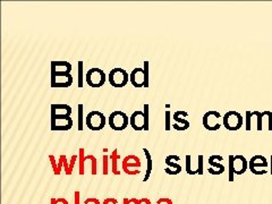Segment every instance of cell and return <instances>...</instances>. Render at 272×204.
I'll return each mask as SVG.
<instances>
[{
  "instance_id": "6da1fadb",
  "label": "cell",
  "mask_w": 272,
  "mask_h": 204,
  "mask_svg": "<svg viewBox=\"0 0 272 204\" xmlns=\"http://www.w3.org/2000/svg\"><path fill=\"white\" fill-rule=\"evenodd\" d=\"M222 125L226 129L230 130V132H235V130H238L243 127V125H244V117L238 111H227L222 117Z\"/></svg>"
},
{
  "instance_id": "7a4b0ae2",
  "label": "cell",
  "mask_w": 272,
  "mask_h": 204,
  "mask_svg": "<svg viewBox=\"0 0 272 204\" xmlns=\"http://www.w3.org/2000/svg\"><path fill=\"white\" fill-rule=\"evenodd\" d=\"M85 81L87 85L91 86L92 89H100L106 83L107 75L105 71H102L101 68L93 67L87 71L85 74Z\"/></svg>"
},
{
  "instance_id": "3957f363",
  "label": "cell",
  "mask_w": 272,
  "mask_h": 204,
  "mask_svg": "<svg viewBox=\"0 0 272 204\" xmlns=\"http://www.w3.org/2000/svg\"><path fill=\"white\" fill-rule=\"evenodd\" d=\"M129 82V74L124 68L116 67L109 72V83L116 89L125 87Z\"/></svg>"
},
{
  "instance_id": "277c9868",
  "label": "cell",
  "mask_w": 272,
  "mask_h": 204,
  "mask_svg": "<svg viewBox=\"0 0 272 204\" xmlns=\"http://www.w3.org/2000/svg\"><path fill=\"white\" fill-rule=\"evenodd\" d=\"M108 123L111 129L120 132V130L127 128V126L129 125V116L125 114L124 111L116 110L109 115Z\"/></svg>"
},
{
  "instance_id": "5b68a950",
  "label": "cell",
  "mask_w": 272,
  "mask_h": 204,
  "mask_svg": "<svg viewBox=\"0 0 272 204\" xmlns=\"http://www.w3.org/2000/svg\"><path fill=\"white\" fill-rule=\"evenodd\" d=\"M106 124H107L106 116L98 110L90 111L85 117V125L87 126V128L94 130V132L104 129Z\"/></svg>"
},
{
  "instance_id": "8992f818",
  "label": "cell",
  "mask_w": 272,
  "mask_h": 204,
  "mask_svg": "<svg viewBox=\"0 0 272 204\" xmlns=\"http://www.w3.org/2000/svg\"><path fill=\"white\" fill-rule=\"evenodd\" d=\"M220 117H221V115L219 111H217V110L207 111V113L203 115V118H202L203 127L207 130H210V132H216V130H218L221 127V125L219 123Z\"/></svg>"
},
{
  "instance_id": "52a82bcc",
  "label": "cell",
  "mask_w": 272,
  "mask_h": 204,
  "mask_svg": "<svg viewBox=\"0 0 272 204\" xmlns=\"http://www.w3.org/2000/svg\"><path fill=\"white\" fill-rule=\"evenodd\" d=\"M52 132H67L73 128L72 116H51Z\"/></svg>"
},
{
  "instance_id": "ba28073f",
  "label": "cell",
  "mask_w": 272,
  "mask_h": 204,
  "mask_svg": "<svg viewBox=\"0 0 272 204\" xmlns=\"http://www.w3.org/2000/svg\"><path fill=\"white\" fill-rule=\"evenodd\" d=\"M268 166V160L264 155L256 154L249 160V169L254 175H265L268 173V170H266Z\"/></svg>"
},
{
  "instance_id": "9c48e42d",
  "label": "cell",
  "mask_w": 272,
  "mask_h": 204,
  "mask_svg": "<svg viewBox=\"0 0 272 204\" xmlns=\"http://www.w3.org/2000/svg\"><path fill=\"white\" fill-rule=\"evenodd\" d=\"M121 167L127 175H139L141 173V160L136 155H127L124 158Z\"/></svg>"
},
{
  "instance_id": "30bf717a",
  "label": "cell",
  "mask_w": 272,
  "mask_h": 204,
  "mask_svg": "<svg viewBox=\"0 0 272 204\" xmlns=\"http://www.w3.org/2000/svg\"><path fill=\"white\" fill-rule=\"evenodd\" d=\"M73 85V75L72 74H51L52 89H66Z\"/></svg>"
},
{
  "instance_id": "8fae6325",
  "label": "cell",
  "mask_w": 272,
  "mask_h": 204,
  "mask_svg": "<svg viewBox=\"0 0 272 204\" xmlns=\"http://www.w3.org/2000/svg\"><path fill=\"white\" fill-rule=\"evenodd\" d=\"M178 161H181V158H179L178 155H175V154L168 155L166 160H164V162H166V164L168 166L166 169H164L166 174L173 175V176L181 174L182 173V166L178 163Z\"/></svg>"
},
{
  "instance_id": "7c38bea8",
  "label": "cell",
  "mask_w": 272,
  "mask_h": 204,
  "mask_svg": "<svg viewBox=\"0 0 272 204\" xmlns=\"http://www.w3.org/2000/svg\"><path fill=\"white\" fill-rule=\"evenodd\" d=\"M129 82L136 89H142L145 84L144 70L141 67H136L129 74Z\"/></svg>"
},
{
  "instance_id": "4fadbf2b",
  "label": "cell",
  "mask_w": 272,
  "mask_h": 204,
  "mask_svg": "<svg viewBox=\"0 0 272 204\" xmlns=\"http://www.w3.org/2000/svg\"><path fill=\"white\" fill-rule=\"evenodd\" d=\"M129 125L134 130H144L145 127V119H144V113L141 110H136L129 116Z\"/></svg>"
},
{
  "instance_id": "5bb4252c",
  "label": "cell",
  "mask_w": 272,
  "mask_h": 204,
  "mask_svg": "<svg viewBox=\"0 0 272 204\" xmlns=\"http://www.w3.org/2000/svg\"><path fill=\"white\" fill-rule=\"evenodd\" d=\"M51 74H72L73 65L68 61H51Z\"/></svg>"
},
{
  "instance_id": "9a60e30c",
  "label": "cell",
  "mask_w": 272,
  "mask_h": 204,
  "mask_svg": "<svg viewBox=\"0 0 272 204\" xmlns=\"http://www.w3.org/2000/svg\"><path fill=\"white\" fill-rule=\"evenodd\" d=\"M234 168L235 175H243L249 169V161L245 158V155L237 154L234 157Z\"/></svg>"
},
{
  "instance_id": "2e32d148",
  "label": "cell",
  "mask_w": 272,
  "mask_h": 204,
  "mask_svg": "<svg viewBox=\"0 0 272 204\" xmlns=\"http://www.w3.org/2000/svg\"><path fill=\"white\" fill-rule=\"evenodd\" d=\"M51 116H72L73 109L70 105L66 104H52Z\"/></svg>"
},
{
  "instance_id": "e0dca14e",
  "label": "cell",
  "mask_w": 272,
  "mask_h": 204,
  "mask_svg": "<svg viewBox=\"0 0 272 204\" xmlns=\"http://www.w3.org/2000/svg\"><path fill=\"white\" fill-rule=\"evenodd\" d=\"M173 119L175 120L173 128L178 130V132H184V130L188 129L189 126H191V123H189V121L187 120V118L181 117V116H178L177 114L173 115Z\"/></svg>"
},
{
  "instance_id": "ac0fdd59",
  "label": "cell",
  "mask_w": 272,
  "mask_h": 204,
  "mask_svg": "<svg viewBox=\"0 0 272 204\" xmlns=\"http://www.w3.org/2000/svg\"><path fill=\"white\" fill-rule=\"evenodd\" d=\"M209 164H210V168L208 169L209 174L217 176V175H221L225 173V170H226L225 166H223V164L220 162H217L216 160L209 158Z\"/></svg>"
},
{
  "instance_id": "d6986e66",
  "label": "cell",
  "mask_w": 272,
  "mask_h": 204,
  "mask_svg": "<svg viewBox=\"0 0 272 204\" xmlns=\"http://www.w3.org/2000/svg\"><path fill=\"white\" fill-rule=\"evenodd\" d=\"M143 152L145 153V159H147V172H145V176L143 179V182L145 183L149 181L150 175L152 173V157L147 148H143Z\"/></svg>"
},
{
  "instance_id": "ffe728a7",
  "label": "cell",
  "mask_w": 272,
  "mask_h": 204,
  "mask_svg": "<svg viewBox=\"0 0 272 204\" xmlns=\"http://www.w3.org/2000/svg\"><path fill=\"white\" fill-rule=\"evenodd\" d=\"M109 158L111 160V163H113V164H111V168H113V173L115 175H118V176H119L120 172L118 170V160H119L120 157H119V154H118V150L115 149L114 151H113V153H111L109 155Z\"/></svg>"
},
{
  "instance_id": "44dd1931",
  "label": "cell",
  "mask_w": 272,
  "mask_h": 204,
  "mask_svg": "<svg viewBox=\"0 0 272 204\" xmlns=\"http://www.w3.org/2000/svg\"><path fill=\"white\" fill-rule=\"evenodd\" d=\"M83 67H84V62L80 60L77 61V86L80 89H83L84 85V73H83Z\"/></svg>"
},
{
  "instance_id": "7402d4cb",
  "label": "cell",
  "mask_w": 272,
  "mask_h": 204,
  "mask_svg": "<svg viewBox=\"0 0 272 204\" xmlns=\"http://www.w3.org/2000/svg\"><path fill=\"white\" fill-rule=\"evenodd\" d=\"M83 110H84V106L82 104H79L77 106V130H83L84 127V120H83Z\"/></svg>"
},
{
  "instance_id": "603a6c76",
  "label": "cell",
  "mask_w": 272,
  "mask_h": 204,
  "mask_svg": "<svg viewBox=\"0 0 272 204\" xmlns=\"http://www.w3.org/2000/svg\"><path fill=\"white\" fill-rule=\"evenodd\" d=\"M234 157L235 155H229L228 158V181L234 182L235 178V168H234Z\"/></svg>"
},
{
  "instance_id": "cb8c5ba5",
  "label": "cell",
  "mask_w": 272,
  "mask_h": 204,
  "mask_svg": "<svg viewBox=\"0 0 272 204\" xmlns=\"http://www.w3.org/2000/svg\"><path fill=\"white\" fill-rule=\"evenodd\" d=\"M79 160H80V172L79 174L80 175H84L85 174V170H84V163L86 161V155H85V150L83 148L80 149L79 151Z\"/></svg>"
},
{
  "instance_id": "d4e9b609",
  "label": "cell",
  "mask_w": 272,
  "mask_h": 204,
  "mask_svg": "<svg viewBox=\"0 0 272 204\" xmlns=\"http://www.w3.org/2000/svg\"><path fill=\"white\" fill-rule=\"evenodd\" d=\"M143 70H144V75H145V84L144 87L148 89L150 86V62L148 60L143 61Z\"/></svg>"
},
{
  "instance_id": "484cf974",
  "label": "cell",
  "mask_w": 272,
  "mask_h": 204,
  "mask_svg": "<svg viewBox=\"0 0 272 204\" xmlns=\"http://www.w3.org/2000/svg\"><path fill=\"white\" fill-rule=\"evenodd\" d=\"M143 113H144V119H145V127H144V130H145V132H148V130H149V124H150V120H149V118H150V106H149V104H145L144 106H143Z\"/></svg>"
},
{
  "instance_id": "4316f807",
  "label": "cell",
  "mask_w": 272,
  "mask_h": 204,
  "mask_svg": "<svg viewBox=\"0 0 272 204\" xmlns=\"http://www.w3.org/2000/svg\"><path fill=\"white\" fill-rule=\"evenodd\" d=\"M253 116H255L256 118V123H257V130L261 132V130H263V116H262V113L260 111H253Z\"/></svg>"
},
{
  "instance_id": "83f0119b",
  "label": "cell",
  "mask_w": 272,
  "mask_h": 204,
  "mask_svg": "<svg viewBox=\"0 0 272 204\" xmlns=\"http://www.w3.org/2000/svg\"><path fill=\"white\" fill-rule=\"evenodd\" d=\"M86 159L90 160L91 162V174L96 175V170H98V162H96V158L94 155H86Z\"/></svg>"
},
{
  "instance_id": "f1b7e54d",
  "label": "cell",
  "mask_w": 272,
  "mask_h": 204,
  "mask_svg": "<svg viewBox=\"0 0 272 204\" xmlns=\"http://www.w3.org/2000/svg\"><path fill=\"white\" fill-rule=\"evenodd\" d=\"M186 173L188 175H196L197 172L192 166V155H186Z\"/></svg>"
},
{
  "instance_id": "f546056e",
  "label": "cell",
  "mask_w": 272,
  "mask_h": 204,
  "mask_svg": "<svg viewBox=\"0 0 272 204\" xmlns=\"http://www.w3.org/2000/svg\"><path fill=\"white\" fill-rule=\"evenodd\" d=\"M254 116L252 114V111H246L245 113V129L247 132H250L252 129V118H253Z\"/></svg>"
},
{
  "instance_id": "4dcf8cb0",
  "label": "cell",
  "mask_w": 272,
  "mask_h": 204,
  "mask_svg": "<svg viewBox=\"0 0 272 204\" xmlns=\"http://www.w3.org/2000/svg\"><path fill=\"white\" fill-rule=\"evenodd\" d=\"M172 117H173L172 113H170L169 109H167L166 113H164V128H166L167 132L172 129V121H170Z\"/></svg>"
},
{
  "instance_id": "1f68e13d",
  "label": "cell",
  "mask_w": 272,
  "mask_h": 204,
  "mask_svg": "<svg viewBox=\"0 0 272 204\" xmlns=\"http://www.w3.org/2000/svg\"><path fill=\"white\" fill-rule=\"evenodd\" d=\"M49 160H50V162H51V166H52L53 173H55V175H60L61 170L59 169V163H58V161L55 159V157H53L52 154L49 155Z\"/></svg>"
},
{
  "instance_id": "d6a6232c",
  "label": "cell",
  "mask_w": 272,
  "mask_h": 204,
  "mask_svg": "<svg viewBox=\"0 0 272 204\" xmlns=\"http://www.w3.org/2000/svg\"><path fill=\"white\" fill-rule=\"evenodd\" d=\"M262 116L268 120V130L269 132H272V113L269 110H266L262 113Z\"/></svg>"
},
{
  "instance_id": "836d02e7",
  "label": "cell",
  "mask_w": 272,
  "mask_h": 204,
  "mask_svg": "<svg viewBox=\"0 0 272 204\" xmlns=\"http://www.w3.org/2000/svg\"><path fill=\"white\" fill-rule=\"evenodd\" d=\"M203 160H204L203 155L198 154V157H197V174L198 175H203V168H204Z\"/></svg>"
},
{
  "instance_id": "e575fe53",
  "label": "cell",
  "mask_w": 272,
  "mask_h": 204,
  "mask_svg": "<svg viewBox=\"0 0 272 204\" xmlns=\"http://www.w3.org/2000/svg\"><path fill=\"white\" fill-rule=\"evenodd\" d=\"M59 159L61 160V162H62V168H64V170H65V173L67 174V175H70V163H68V161H67V158H66V155H60V157H59Z\"/></svg>"
},
{
  "instance_id": "d590c367",
  "label": "cell",
  "mask_w": 272,
  "mask_h": 204,
  "mask_svg": "<svg viewBox=\"0 0 272 204\" xmlns=\"http://www.w3.org/2000/svg\"><path fill=\"white\" fill-rule=\"evenodd\" d=\"M109 155L105 154L104 158H102V160H104V175H108V170H109Z\"/></svg>"
},
{
  "instance_id": "8d00e7d4",
  "label": "cell",
  "mask_w": 272,
  "mask_h": 204,
  "mask_svg": "<svg viewBox=\"0 0 272 204\" xmlns=\"http://www.w3.org/2000/svg\"><path fill=\"white\" fill-rule=\"evenodd\" d=\"M84 204H101L98 198L95 197H89L84 201Z\"/></svg>"
},
{
  "instance_id": "74e56055",
  "label": "cell",
  "mask_w": 272,
  "mask_h": 204,
  "mask_svg": "<svg viewBox=\"0 0 272 204\" xmlns=\"http://www.w3.org/2000/svg\"><path fill=\"white\" fill-rule=\"evenodd\" d=\"M76 160H77V155H73L72 159H71V161H70V175L72 174L73 168H74V166H75Z\"/></svg>"
},
{
  "instance_id": "f35d334b",
  "label": "cell",
  "mask_w": 272,
  "mask_h": 204,
  "mask_svg": "<svg viewBox=\"0 0 272 204\" xmlns=\"http://www.w3.org/2000/svg\"><path fill=\"white\" fill-rule=\"evenodd\" d=\"M157 204H173V201L168 197H161L157 201Z\"/></svg>"
},
{
  "instance_id": "ab89813d",
  "label": "cell",
  "mask_w": 272,
  "mask_h": 204,
  "mask_svg": "<svg viewBox=\"0 0 272 204\" xmlns=\"http://www.w3.org/2000/svg\"><path fill=\"white\" fill-rule=\"evenodd\" d=\"M102 204H118V200H116V198H113V197H109V198H106V200L102 202Z\"/></svg>"
},
{
  "instance_id": "60d3db41",
  "label": "cell",
  "mask_w": 272,
  "mask_h": 204,
  "mask_svg": "<svg viewBox=\"0 0 272 204\" xmlns=\"http://www.w3.org/2000/svg\"><path fill=\"white\" fill-rule=\"evenodd\" d=\"M80 196H81V193L79 191L75 192V194H74V204H81Z\"/></svg>"
},
{
  "instance_id": "b9f144b4",
  "label": "cell",
  "mask_w": 272,
  "mask_h": 204,
  "mask_svg": "<svg viewBox=\"0 0 272 204\" xmlns=\"http://www.w3.org/2000/svg\"><path fill=\"white\" fill-rule=\"evenodd\" d=\"M175 114H177L178 116H181V117H184V118L188 117V113H187V111H184V110H178Z\"/></svg>"
},
{
  "instance_id": "7bdbcfd3",
  "label": "cell",
  "mask_w": 272,
  "mask_h": 204,
  "mask_svg": "<svg viewBox=\"0 0 272 204\" xmlns=\"http://www.w3.org/2000/svg\"><path fill=\"white\" fill-rule=\"evenodd\" d=\"M56 204H70V203H68V201L66 200V198H64V197H59V198H57Z\"/></svg>"
},
{
  "instance_id": "ee69618b",
  "label": "cell",
  "mask_w": 272,
  "mask_h": 204,
  "mask_svg": "<svg viewBox=\"0 0 272 204\" xmlns=\"http://www.w3.org/2000/svg\"><path fill=\"white\" fill-rule=\"evenodd\" d=\"M209 158H211L213 160H218V161H222V160H223V158L221 157V155H217V154H213V155H211V157H209Z\"/></svg>"
},
{
  "instance_id": "f6af8a7d",
  "label": "cell",
  "mask_w": 272,
  "mask_h": 204,
  "mask_svg": "<svg viewBox=\"0 0 272 204\" xmlns=\"http://www.w3.org/2000/svg\"><path fill=\"white\" fill-rule=\"evenodd\" d=\"M141 204H151L149 198H141Z\"/></svg>"
},
{
  "instance_id": "bcb514c9",
  "label": "cell",
  "mask_w": 272,
  "mask_h": 204,
  "mask_svg": "<svg viewBox=\"0 0 272 204\" xmlns=\"http://www.w3.org/2000/svg\"><path fill=\"white\" fill-rule=\"evenodd\" d=\"M123 204H132V198L125 197L124 200H123Z\"/></svg>"
},
{
  "instance_id": "7dc6e473",
  "label": "cell",
  "mask_w": 272,
  "mask_h": 204,
  "mask_svg": "<svg viewBox=\"0 0 272 204\" xmlns=\"http://www.w3.org/2000/svg\"><path fill=\"white\" fill-rule=\"evenodd\" d=\"M134 204H141V200H138V198H133Z\"/></svg>"
},
{
  "instance_id": "c3c4849f",
  "label": "cell",
  "mask_w": 272,
  "mask_h": 204,
  "mask_svg": "<svg viewBox=\"0 0 272 204\" xmlns=\"http://www.w3.org/2000/svg\"><path fill=\"white\" fill-rule=\"evenodd\" d=\"M56 201H57V198L55 197H52L51 200H50V204H56Z\"/></svg>"
},
{
  "instance_id": "681fc988",
  "label": "cell",
  "mask_w": 272,
  "mask_h": 204,
  "mask_svg": "<svg viewBox=\"0 0 272 204\" xmlns=\"http://www.w3.org/2000/svg\"><path fill=\"white\" fill-rule=\"evenodd\" d=\"M270 160H271V161H270V173H271V175H272V154H271Z\"/></svg>"
}]
</instances>
